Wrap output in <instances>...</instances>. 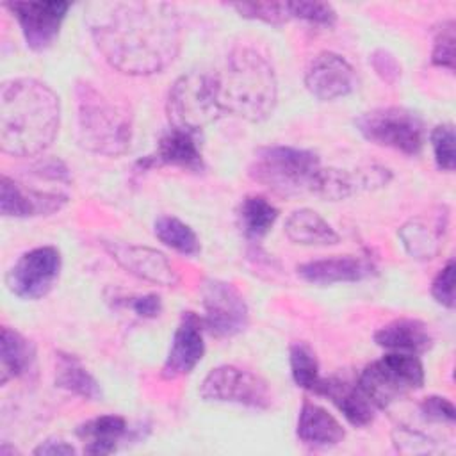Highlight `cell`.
Returning <instances> with one entry per match:
<instances>
[{"label":"cell","mask_w":456,"mask_h":456,"mask_svg":"<svg viewBox=\"0 0 456 456\" xmlns=\"http://www.w3.org/2000/svg\"><path fill=\"white\" fill-rule=\"evenodd\" d=\"M297 273L308 283L333 285L344 281H362L374 274V265L367 258L344 255L305 262L297 267Z\"/></svg>","instance_id":"d6986e66"},{"label":"cell","mask_w":456,"mask_h":456,"mask_svg":"<svg viewBox=\"0 0 456 456\" xmlns=\"http://www.w3.org/2000/svg\"><path fill=\"white\" fill-rule=\"evenodd\" d=\"M198 135L200 134L171 126L159 139L155 151L139 160L137 166L142 169L155 166H176L189 171H201L203 157L198 144Z\"/></svg>","instance_id":"ac0fdd59"},{"label":"cell","mask_w":456,"mask_h":456,"mask_svg":"<svg viewBox=\"0 0 456 456\" xmlns=\"http://www.w3.org/2000/svg\"><path fill=\"white\" fill-rule=\"evenodd\" d=\"M420 411L426 419L436 422H454V406L449 399L440 395H429L420 403Z\"/></svg>","instance_id":"d590c367"},{"label":"cell","mask_w":456,"mask_h":456,"mask_svg":"<svg viewBox=\"0 0 456 456\" xmlns=\"http://www.w3.org/2000/svg\"><path fill=\"white\" fill-rule=\"evenodd\" d=\"M374 342L390 353L417 356L431 347L433 338L424 322L417 319H395L374 333Z\"/></svg>","instance_id":"44dd1931"},{"label":"cell","mask_w":456,"mask_h":456,"mask_svg":"<svg viewBox=\"0 0 456 456\" xmlns=\"http://www.w3.org/2000/svg\"><path fill=\"white\" fill-rule=\"evenodd\" d=\"M61 253L53 246H39L23 253L7 273V287L21 299L45 297L61 273Z\"/></svg>","instance_id":"8fae6325"},{"label":"cell","mask_w":456,"mask_h":456,"mask_svg":"<svg viewBox=\"0 0 456 456\" xmlns=\"http://www.w3.org/2000/svg\"><path fill=\"white\" fill-rule=\"evenodd\" d=\"M200 395L205 401L233 403L253 410H267L273 403L267 381L237 365H219L212 369L201 381Z\"/></svg>","instance_id":"9c48e42d"},{"label":"cell","mask_w":456,"mask_h":456,"mask_svg":"<svg viewBox=\"0 0 456 456\" xmlns=\"http://www.w3.org/2000/svg\"><path fill=\"white\" fill-rule=\"evenodd\" d=\"M297 436L310 447H331L344 440L342 424L322 406L305 401L297 417Z\"/></svg>","instance_id":"7402d4cb"},{"label":"cell","mask_w":456,"mask_h":456,"mask_svg":"<svg viewBox=\"0 0 456 456\" xmlns=\"http://www.w3.org/2000/svg\"><path fill=\"white\" fill-rule=\"evenodd\" d=\"M203 330L205 326L201 317L194 312H183L160 369V376L164 379H176L194 370L205 354Z\"/></svg>","instance_id":"9a60e30c"},{"label":"cell","mask_w":456,"mask_h":456,"mask_svg":"<svg viewBox=\"0 0 456 456\" xmlns=\"http://www.w3.org/2000/svg\"><path fill=\"white\" fill-rule=\"evenodd\" d=\"M290 20H303L312 25L330 27L337 20L335 9L326 2H287Z\"/></svg>","instance_id":"1f68e13d"},{"label":"cell","mask_w":456,"mask_h":456,"mask_svg":"<svg viewBox=\"0 0 456 456\" xmlns=\"http://www.w3.org/2000/svg\"><path fill=\"white\" fill-rule=\"evenodd\" d=\"M431 296L445 308H454V262L449 260L431 283Z\"/></svg>","instance_id":"e575fe53"},{"label":"cell","mask_w":456,"mask_h":456,"mask_svg":"<svg viewBox=\"0 0 456 456\" xmlns=\"http://www.w3.org/2000/svg\"><path fill=\"white\" fill-rule=\"evenodd\" d=\"M285 235L303 246H333L340 240L335 228L315 210L297 208L285 219Z\"/></svg>","instance_id":"cb8c5ba5"},{"label":"cell","mask_w":456,"mask_h":456,"mask_svg":"<svg viewBox=\"0 0 456 456\" xmlns=\"http://www.w3.org/2000/svg\"><path fill=\"white\" fill-rule=\"evenodd\" d=\"M126 305H130V308L144 319H151L157 317L162 310V301L157 294H144V296H137L132 297L130 301H126Z\"/></svg>","instance_id":"8d00e7d4"},{"label":"cell","mask_w":456,"mask_h":456,"mask_svg":"<svg viewBox=\"0 0 456 456\" xmlns=\"http://www.w3.org/2000/svg\"><path fill=\"white\" fill-rule=\"evenodd\" d=\"M203 326L216 337H233L246 330L249 310L235 285L223 280H207L201 287Z\"/></svg>","instance_id":"30bf717a"},{"label":"cell","mask_w":456,"mask_h":456,"mask_svg":"<svg viewBox=\"0 0 456 456\" xmlns=\"http://www.w3.org/2000/svg\"><path fill=\"white\" fill-rule=\"evenodd\" d=\"M392 178L390 169L383 166H363L354 169H337V167H321L312 192L322 200L338 201L358 194L362 191L379 189L388 183Z\"/></svg>","instance_id":"5bb4252c"},{"label":"cell","mask_w":456,"mask_h":456,"mask_svg":"<svg viewBox=\"0 0 456 456\" xmlns=\"http://www.w3.org/2000/svg\"><path fill=\"white\" fill-rule=\"evenodd\" d=\"M166 112L171 126L200 134L203 126L223 118L210 73L191 71L169 89Z\"/></svg>","instance_id":"52a82bcc"},{"label":"cell","mask_w":456,"mask_h":456,"mask_svg":"<svg viewBox=\"0 0 456 456\" xmlns=\"http://www.w3.org/2000/svg\"><path fill=\"white\" fill-rule=\"evenodd\" d=\"M233 9L249 20H258L269 25H283L290 20L287 2H253V4H235Z\"/></svg>","instance_id":"4dcf8cb0"},{"label":"cell","mask_w":456,"mask_h":456,"mask_svg":"<svg viewBox=\"0 0 456 456\" xmlns=\"http://www.w3.org/2000/svg\"><path fill=\"white\" fill-rule=\"evenodd\" d=\"M356 385L376 410H383L424 385V367L415 354L388 353L369 363L358 376Z\"/></svg>","instance_id":"8992f818"},{"label":"cell","mask_w":456,"mask_h":456,"mask_svg":"<svg viewBox=\"0 0 456 456\" xmlns=\"http://www.w3.org/2000/svg\"><path fill=\"white\" fill-rule=\"evenodd\" d=\"M431 62L435 66L454 69V21L452 20H447L445 23H442L435 37Z\"/></svg>","instance_id":"836d02e7"},{"label":"cell","mask_w":456,"mask_h":456,"mask_svg":"<svg viewBox=\"0 0 456 456\" xmlns=\"http://www.w3.org/2000/svg\"><path fill=\"white\" fill-rule=\"evenodd\" d=\"M34 454H43V456H69L75 454V447L69 445L68 442L61 438H50L41 442L36 449Z\"/></svg>","instance_id":"f35d334b"},{"label":"cell","mask_w":456,"mask_h":456,"mask_svg":"<svg viewBox=\"0 0 456 456\" xmlns=\"http://www.w3.org/2000/svg\"><path fill=\"white\" fill-rule=\"evenodd\" d=\"M61 102L37 78H12L0 93V144L12 157H37L57 137Z\"/></svg>","instance_id":"7a4b0ae2"},{"label":"cell","mask_w":456,"mask_h":456,"mask_svg":"<svg viewBox=\"0 0 456 456\" xmlns=\"http://www.w3.org/2000/svg\"><path fill=\"white\" fill-rule=\"evenodd\" d=\"M69 2H9L5 7L16 18L25 43L32 50H46L57 37Z\"/></svg>","instance_id":"7c38bea8"},{"label":"cell","mask_w":456,"mask_h":456,"mask_svg":"<svg viewBox=\"0 0 456 456\" xmlns=\"http://www.w3.org/2000/svg\"><path fill=\"white\" fill-rule=\"evenodd\" d=\"M447 226V212L442 208V214H436L433 221L422 217H413L406 221L397 237L401 239L406 253L415 260H433L440 253L442 239Z\"/></svg>","instance_id":"ffe728a7"},{"label":"cell","mask_w":456,"mask_h":456,"mask_svg":"<svg viewBox=\"0 0 456 456\" xmlns=\"http://www.w3.org/2000/svg\"><path fill=\"white\" fill-rule=\"evenodd\" d=\"M102 244L110 258L132 276L160 287L178 285L180 276L164 253L148 246L126 244L119 240H103Z\"/></svg>","instance_id":"4fadbf2b"},{"label":"cell","mask_w":456,"mask_h":456,"mask_svg":"<svg viewBox=\"0 0 456 456\" xmlns=\"http://www.w3.org/2000/svg\"><path fill=\"white\" fill-rule=\"evenodd\" d=\"M321 169L319 157L310 150L294 146H262L248 167L249 176L280 196L312 192Z\"/></svg>","instance_id":"5b68a950"},{"label":"cell","mask_w":456,"mask_h":456,"mask_svg":"<svg viewBox=\"0 0 456 456\" xmlns=\"http://www.w3.org/2000/svg\"><path fill=\"white\" fill-rule=\"evenodd\" d=\"M210 75L223 116L262 121L273 114L278 102V82L271 61L256 48H233L223 66Z\"/></svg>","instance_id":"3957f363"},{"label":"cell","mask_w":456,"mask_h":456,"mask_svg":"<svg viewBox=\"0 0 456 456\" xmlns=\"http://www.w3.org/2000/svg\"><path fill=\"white\" fill-rule=\"evenodd\" d=\"M237 217L246 239L258 240L278 219V210L262 196H246L239 205Z\"/></svg>","instance_id":"83f0119b"},{"label":"cell","mask_w":456,"mask_h":456,"mask_svg":"<svg viewBox=\"0 0 456 456\" xmlns=\"http://www.w3.org/2000/svg\"><path fill=\"white\" fill-rule=\"evenodd\" d=\"M77 135L84 150L116 157L130 148L132 114L89 82L75 87Z\"/></svg>","instance_id":"277c9868"},{"label":"cell","mask_w":456,"mask_h":456,"mask_svg":"<svg viewBox=\"0 0 456 456\" xmlns=\"http://www.w3.org/2000/svg\"><path fill=\"white\" fill-rule=\"evenodd\" d=\"M358 132L370 142L417 155L424 144V123L420 116L404 107H379L360 114Z\"/></svg>","instance_id":"ba28073f"},{"label":"cell","mask_w":456,"mask_h":456,"mask_svg":"<svg viewBox=\"0 0 456 456\" xmlns=\"http://www.w3.org/2000/svg\"><path fill=\"white\" fill-rule=\"evenodd\" d=\"M317 395L330 397L337 408L342 411V415L353 424V426H367L374 415L376 406L369 401V397L360 390V387L354 383H347L344 379L337 378H322V383L317 390Z\"/></svg>","instance_id":"603a6c76"},{"label":"cell","mask_w":456,"mask_h":456,"mask_svg":"<svg viewBox=\"0 0 456 456\" xmlns=\"http://www.w3.org/2000/svg\"><path fill=\"white\" fill-rule=\"evenodd\" d=\"M128 426L126 420L119 415H100L84 422L77 435L86 442V454H110L116 451L118 444L126 436Z\"/></svg>","instance_id":"d4e9b609"},{"label":"cell","mask_w":456,"mask_h":456,"mask_svg":"<svg viewBox=\"0 0 456 456\" xmlns=\"http://www.w3.org/2000/svg\"><path fill=\"white\" fill-rule=\"evenodd\" d=\"M305 84L315 98L330 102L353 93L358 86V78L354 68L342 55L322 52L310 62Z\"/></svg>","instance_id":"2e32d148"},{"label":"cell","mask_w":456,"mask_h":456,"mask_svg":"<svg viewBox=\"0 0 456 456\" xmlns=\"http://www.w3.org/2000/svg\"><path fill=\"white\" fill-rule=\"evenodd\" d=\"M55 385L84 399L102 397V390L93 374L82 365V362L66 353H59L55 358Z\"/></svg>","instance_id":"4316f807"},{"label":"cell","mask_w":456,"mask_h":456,"mask_svg":"<svg viewBox=\"0 0 456 456\" xmlns=\"http://www.w3.org/2000/svg\"><path fill=\"white\" fill-rule=\"evenodd\" d=\"M34 346L16 330L9 326L2 328L0 335V383L25 374L34 362Z\"/></svg>","instance_id":"484cf974"},{"label":"cell","mask_w":456,"mask_h":456,"mask_svg":"<svg viewBox=\"0 0 456 456\" xmlns=\"http://www.w3.org/2000/svg\"><path fill=\"white\" fill-rule=\"evenodd\" d=\"M86 21L103 59L125 75L166 69L182 46V21L166 2H94Z\"/></svg>","instance_id":"6da1fadb"},{"label":"cell","mask_w":456,"mask_h":456,"mask_svg":"<svg viewBox=\"0 0 456 456\" xmlns=\"http://www.w3.org/2000/svg\"><path fill=\"white\" fill-rule=\"evenodd\" d=\"M68 203V196L59 191H37L27 189L2 176L0 185V208L5 217H32L46 216L61 210Z\"/></svg>","instance_id":"e0dca14e"},{"label":"cell","mask_w":456,"mask_h":456,"mask_svg":"<svg viewBox=\"0 0 456 456\" xmlns=\"http://www.w3.org/2000/svg\"><path fill=\"white\" fill-rule=\"evenodd\" d=\"M431 146L435 153V162L444 171L454 169V126L444 123L433 128Z\"/></svg>","instance_id":"d6a6232c"},{"label":"cell","mask_w":456,"mask_h":456,"mask_svg":"<svg viewBox=\"0 0 456 456\" xmlns=\"http://www.w3.org/2000/svg\"><path fill=\"white\" fill-rule=\"evenodd\" d=\"M153 232L162 244L182 255H196L200 251L196 232L175 216L157 217L153 223Z\"/></svg>","instance_id":"f1b7e54d"},{"label":"cell","mask_w":456,"mask_h":456,"mask_svg":"<svg viewBox=\"0 0 456 456\" xmlns=\"http://www.w3.org/2000/svg\"><path fill=\"white\" fill-rule=\"evenodd\" d=\"M372 62H374L376 71H378L385 80H388V82H392V80L399 75V66H397L395 59H394L390 53L383 52V50H379V52H376V53L372 55Z\"/></svg>","instance_id":"74e56055"},{"label":"cell","mask_w":456,"mask_h":456,"mask_svg":"<svg viewBox=\"0 0 456 456\" xmlns=\"http://www.w3.org/2000/svg\"><path fill=\"white\" fill-rule=\"evenodd\" d=\"M290 372L297 387L317 394L322 383V378L319 376V363L314 351L303 342L290 346Z\"/></svg>","instance_id":"f546056e"}]
</instances>
